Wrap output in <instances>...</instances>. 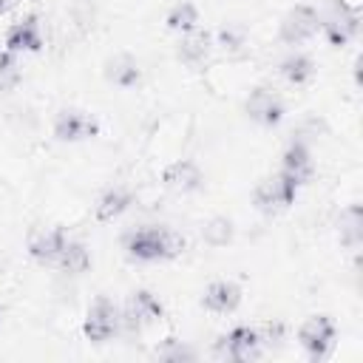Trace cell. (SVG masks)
<instances>
[{
  "mask_svg": "<svg viewBox=\"0 0 363 363\" xmlns=\"http://www.w3.org/2000/svg\"><path fill=\"white\" fill-rule=\"evenodd\" d=\"M196 26H199V9L190 0L176 3L167 11V28H173L179 34H190V31H196Z\"/></svg>",
  "mask_w": 363,
  "mask_h": 363,
  "instance_id": "cell-21",
  "label": "cell"
},
{
  "mask_svg": "<svg viewBox=\"0 0 363 363\" xmlns=\"http://www.w3.org/2000/svg\"><path fill=\"white\" fill-rule=\"evenodd\" d=\"M318 31H320V11L315 6H309V3H301V6H295V9H289L284 14L278 37L286 45H301L309 37H315Z\"/></svg>",
  "mask_w": 363,
  "mask_h": 363,
  "instance_id": "cell-4",
  "label": "cell"
},
{
  "mask_svg": "<svg viewBox=\"0 0 363 363\" xmlns=\"http://www.w3.org/2000/svg\"><path fill=\"white\" fill-rule=\"evenodd\" d=\"M20 82V62H17V54L11 51H0V91L11 88Z\"/></svg>",
  "mask_w": 363,
  "mask_h": 363,
  "instance_id": "cell-24",
  "label": "cell"
},
{
  "mask_svg": "<svg viewBox=\"0 0 363 363\" xmlns=\"http://www.w3.org/2000/svg\"><path fill=\"white\" fill-rule=\"evenodd\" d=\"M320 31L329 45H346L360 31V11L346 3H335L326 17H320Z\"/></svg>",
  "mask_w": 363,
  "mask_h": 363,
  "instance_id": "cell-5",
  "label": "cell"
},
{
  "mask_svg": "<svg viewBox=\"0 0 363 363\" xmlns=\"http://www.w3.org/2000/svg\"><path fill=\"white\" fill-rule=\"evenodd\" d=\"M164 318V306H162V301L153 295V292H147V289H136L130 298H128V309H125V315H122V326H128L130 332L136 329H142V326H150V323H156V320H162Z\"/></svg>",
  "mask_w": 363,
  "mask_h": 363,
  "instance_id": "cell-8",
  "label": "cell"
},
{
  "mask_svg": "<svg viewBox=\"0 0 363 363\" xmlns=\"http://www.w3.org/2000/svg\"><path fill=\"white\" fill-rule=\"evenodd\" d=\"M281 170L286 176H292L298 184H306L315 173V164H312V156H309V147L303 142H292L284 156H281Z\"/></svg>",
  "mask_w": 363,
  "mask_h": 363,
  "instance_id": "cell-15",
  "label": "cell"
},
{
  "mask_svg": "<svg viewBox=\"0 0 363 363\" xmlns=\"http://www.w3.org/2000/svg\"><path fill=\"white\" fill-rule=\"evenodd\" d=\"M96 130H99L96 119H91L88 113L74 111V108L60 111L57 119H54V136L60 142H82V139L96 136Z\"/></svg>",
  "mask_w": 363,
  "mask_h": 363,
  "instance_id": "cell-12",
  "label": "cell"
},
{
  "mask_svg": "<svg viewBox=\"0 0 363 363\" xmlns=\"http://www.w3.org/2000/svg\"><path fill=\"white\" fill-rule=\"evenodd\" d=\"M238 303H241V286L235 281H213L201 298V306L213 315H230L238 309Z\"/></svg>",
  "mask_w": 363,
  "mask_h": 363,
  "instance_id": "cell-14",
  "label": "cell"
},
{
  "mask_svg": "<svg viewBox=\"0 0 363 363\" xmlns=\"http://www.w3.org/2000/svg\"><path fill=\"white\" fill-rule=\"evenodd\" d=\"M278 71H281V77H284L289 85H303V82L312 79V74H315V62H312L306 54L295 51V54H289V57L281 60Z\"/></svg>",
  "mask_w": 363,
  "mask_h": 363,
  "instance_id": "cell-19",
  "label": "cell"
},
{
  "mask_svg": "<svg viewBox=\"0 0 363 363\" xmlns=\"http://www.w3.org/2000/svg\"><path fill=\"white\" fill-rule=\"evenodd\" d=\"M201 235L210 247H224V244L233 241V221L230 218H210L201 227Z\"/></svg>",
  "mask_w": 363,
  "mask_h": 363,
  "instance_id": "cell-23",
  "label": "cell"
},
{
  "mask_svg": "<svg viewBox=\"0 0 363 363\" xmlns=\"http://www.w3.org/2000/svg\"><path fill=\"white\" fill-rule=\"evenodd\" d=\"M88 267H91V252H88V247H85L82 241L68 238V244H65V250H62V255H60V261H57V269H62V272H68V275H79V272H85Z\"/></svg>",
  "mask_w": 363,
  "mask_h": 363,
  "instance_id": "cell-20",
  "label": "cell"
},
{
  "mask_svg": "<svg viewBox=\"0 0 363 363\" xmlns=\"http://www.w3.org/2000/svg\"><path fill=\"white\" fill-rule=\"evenodd\" d=\"M108 79L116 85V88H133L139 79H142V68H139V62L133 60V57H128V54H122V57H113L111 62H108Z\"/></svg>",
  "mask_w": 363,
  "mask_h": 363,
  "instance_id": "cell-18",
  "label": "cell"
},
{
  "mask_svg": "<svg viewBox=\"0 0 363 363\" xmlns=\"http://www.w3.org/2000/svg\"><path fill=\"white\" fill-rule=\"evenodd\" d=\"M130 204H133V193H130V190H125V187H111V190H105V193L99 196V201H96V218H99V221H113V218H119L122 213H128Z\"/></svg>",
  "mask_w": 363,
  "mask_h": 363,
  "instance_id": "cell-17",
  "label": "cell"
},
{
  "mask_svg": "<svg viewBox=\"0 0 363 363\" xmlns=\"http://www.w3.org/2000/svg\"><path fill=\"white\" fill-rule=\"evenodd\" d=\"M244 108H247V116H250L252 122L264 125V128L278 125L281 116H284V102H281V96L272 94L269 88H252L250 96H247V102H244Z\"/></svg>",
  "mask_w": 363,
  "mask_h": 363,
  "instance_id": "cell-11",
  "label": "cell"
},
{
  "mask_svg": "<svg viewBox=\"0 0 363 363\" xmlns=\"http://www.w3.org/2000/svg\"><path fill=\"white\" fill-rule=\"evenodd\" d=\"M162 184L173 193H196L204 184V173L193 159H176L162 170Z\"/></svg>",
  "mask_w": 363,
  "mask_h": 363,
  "instance_id": "cell-13",
  "label": "cell"
},
{
  "mask_svg": "<svg viewBox=\"0 0 363 363\" xmlns=\"http://www.w3.org/2000/svg\"><path fill=\"white\" fill-rule=\"evenodd\" d=\"M360 235H363V230H360V207L352 204L349 210L340 213V241L349 250H357L360 247Z\"/></svg>",
  "mask_w": 363,
  "mask_h": 363,
  "instance_id": "cell-22",
  "label": "cell"
},
{
  "mask_svg": "<svg viewBox=\"0 0 363 363\" xmlns=\"http://www.w3.org/2000/svg\"><path fill=\"white\" fill-rule=\"evenodd\" d=\"M298 187H301V184H298L292 176H286L284 170H278V173H272V176H267V179L258 182V187H255V193H252L255 207L264 210V213L286 210V207L295 201Z\"/></svg>",
  "mask_w": 363,
  "mask_h": 363,
  "instance_id": "cell-2",
  "label": "cell"
},
{
  "mask_svg": "<svg viewBox=\"0 0 363 363\" xmlns=\"http://www.w3.org/2000/svg\"><path fill=\"white\" fill-rule=\"evenodd\" d=\"M11 3H14V0H0V17H3V14L11 9Z\"/></svg>",
  "mask_w": 363,
  "mask_h": 363,
  "instance_id": "cell-25",
  "label": "cell"
},
{
  "mask_svg": "<svg viewBox=\"0 0 363 363\" xmlns=\"http://www.w3.org/2000/svg\"><path fill=\"white\" fill-rule=\"evenodd\" d=\"M122 247L133 261H167L184 250V238L170 227H139L125 233Z\"/></svg>",
  "mask_w": 363,
  "mask_h": 363,
  "instance_id": "cell-1",
  "label": "cell"
},
{
  "mask_svg": "<svg viewBox=\"0 0 363 363\" xmlns=\"http://www.w3.org/2000/svg\"><path fill=\"white\" fill-rule=\"evenodd\" d=\"M218 354L235 363L252 360L261 354V335L252 326H233L221 340H218Z\"/></svg>",
  "mask_w": 363,
  "mask_h": 363,
  "instance_id": "cell-7",
  "label": "cell"
},
{
  "mask_svg": "<svg viewBox=\"0 0 363 363\" xmlns=\"http://www.w3.org/2000/svg\"><path fill=\"white\" fill-rule=\"evenodd\" d=\"M3 45L6 51L11 54H31V51H40L43 48V28H40V20L37 14H26L23 20L11 23L6 37H3Z\"/></svg>",
  "mask_w": 363,
  "mask_h": 363,
  "instance_id": "cell-9",
  "label": "cell"
},
{
  "mask_svg": "<svg viewBox=\"0 0 363 363\" xmlns=\"http://www.w3.org/2000/svg\"><path fill=\"white\" fill-rule=\"evenodd\" d=\"M298 340H301V346L306 349V354L312 360L326 357L332 343H335V323H332V318H326V315L306 318L303 326L298 329Z\"/></svg>",
  "mask_w": 363,
  "mask_h": 363,
  "instance_id": "cell-6",
  "label": "cell"
},
{
  "mask_svg": "<svg viewBox=\"0 0 363 363\" xmlns=\"http://www.w3.org/2000/svg\"><path fill=\"white\" fill-rule=\"evenodd\" d=\"M68 238H71V235H68L62 227L40 230V233H34V235L28 238V255H31L37 264H43V267H57V261H60V255H62Z\"/></svg>",
  "mask_w": 363,
  "mask_h": 363,
  "instance_id": "cell-10",
  "label": "cell"
},
{
  "mask_svg": "<svg viewBox=\"0 0 363 363\" xmlns=\"http://www.w3.org/2000/svg\"><path fill=\"white\" fill-rule=\"evenodd\" d=\"M176 57H179L184 65H190V68L204 65L207 57H210V34H204V31L182 34L179 48H176Z\"/></svg>",
  "mask_w": 363,
  "mask_h": 363,
  "instance_id": "cell-16",
  "label": "cell"
},
{
  "mask_svg": "<svg viewBox=\"0 0 363 363\" xmlns=\"http://www.w3.org/2000/svg\"><path fill=\"white\" fill-rule=\"evenodd\" d=\"M119 329H122V312H119V306H116L111 298L99 295V298L88 306V312H85V323H82L85 337L94 340V343H105V340H111Z\"/></svg>",
  "mask_w": 363,
  "mask_h": 363,
  "instance_id": "cell-3",
  "label": "cell"
}]
</instances>
